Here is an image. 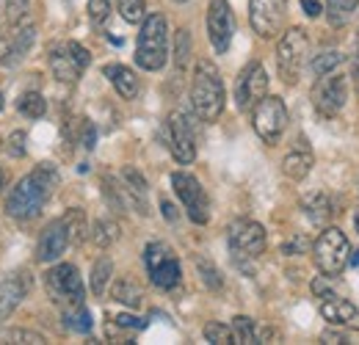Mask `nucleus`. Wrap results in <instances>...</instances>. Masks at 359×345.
<instances>
[{"label": "nucleus", "instance_id": "1", "mask_svg": "<svg viewBox=\"0 0 359 345\" xmlns=\"http://www.w3.org/2000/svg\"><path fill=\"white\" fill-rule=\"evenodd\" d=\"M58 185V169L53 163H39L31 174H25L6 199V213L14 218H34L42 213L47 199Z\"/></svg>", "mask_w": 359, "mask_h": 345}, {"label": "nucleus", "instance_id": "2", "mask_svg": "<svg viewBox=\"0 0 359 345\" xmlns=\"http://www.w3.org/2000/svg\"><path fill=\"white\" fill-rule=\"evenodd\" d=\"M224 81L213 61L199 58L191 81V105L202 122H216L224 111Z\"/></svg>", "mask_w": 359, "mask_h": 345}, {"label": "nucleus", "instance_id": "3", "mask_svg": "<svg viewBox=\"0 0 359 345\" xmlns=\"http://www.w3.org/2000/svg\"><path fill=\"white\" fill-rule=\"evenodd\" d=\"M169 58V25L163 14H147L141 20V34L135 44V64L147 72L163 69Z\"/></svg>", "mask_w": 359, "mask_h": 345}, {"label": "nucleus", "instance_id": "4", "mask_svg": "<svg viewBox=\"0 0 359 345\" xmlns=\"http://www.w3.org/2000/svg\"><path fill=\"white\" fill-rule=\"evenodd\" d=\"M310 55V39L304 28H290L276 44V67L285 83H296Z\"/></svg>", "mask_w": 359, "mask_h": 345}, {"label": "nucleus", "instance_id": "5", "mask_svg": "<svg viewBox=\"0 0 359 345\" xmlns=\"http://www.w3.org/2000/svg\"><path fill=\"white\" fill-rule=\"evenodd\" d=\"M45 290L50 296V302L58 304L61 309H69V306H78L83 304V282H81V273L75 265L69 262H61L55 268H50L45 273Z\"/></svg>", "mask_w": 359, "mask_h": 345}, {"label": "nucleus", "instance_id": "6", "mask_svg": "<svg viewBox=\"0 0 359 345\" xmlns=\"http://www.w3.org/2000/svg\"><path fill=\"white\" fill-rule=\"evenodd\" d=\"M315 265L320 268V273H329V276H337L346 265H348V255H351V246H348V238L337 229V226H329L318 235L313 246Z\"/></svg>", "mask_w": 359, "mask_h": 345}, {"label": "nucleus", "instance_id": "7", "mask_svg": "<svg viewBox=\"0 0 359 345\" xmlns=\"http://www.w3.org/2000/svg\"><path fill=\"white\" fill-rule=\"evenodd\" d=\"M47 61H50V69H53L55 81H61V83H75V81L83 75V69L91 64V55L83 44L61 42V44H55V47H50Z\"/></svg>", "mask_w": 359, "mask_h": 345}, {"label": "nucleus", "instance_id": "8", "mask_svg": "<svg viewBox=\"0 0 359 345\" xmlns=\"http://www.w3.org/2000/svg\"><path fill=\"white\" fill-rule=\"evenodd\" d=\"M144 262H147V273H149V279H152L155 288L172 290V288L180 285V276H182L180 259L166 243L152 241V243L144 249Z\"/></svg>", "mask_w": 359, "mask_h": 345}, {"label": "nucleus", "instance_id": "9", "mask_svg": "<svg viewBox=\"0 0 359 345\" xmlns=\"http://www.w3.org/2000/svg\"><path fill=\"white\" fill-rule=\"evenodd\" d=\"M252 125L255 133L266 141V144H276L282 138V133L287 128V108L282 102V97H263L255 108H252Z\"/></svg>", "mask_w": 359, "mask_h": 345}, {"label": "nucleus", "instance_id": "10", "mask_svg": "<svg viewBox=\"0 0 359 345\" xmlns=\"http://www.w3.org/2000/svg\"><path fill=\"white\" fill-rule=\"evenodd\" d=\"M172 185H175V194L180 196L188 218L194 224H208V218H210V199H208L202 182L194 174L175 172L172 174Z\"/></svg>", "mask_w": 359, "mask_h": 345}, {"label": "nucleus", "instance_id": "11", "mask_svg": "<svg viewBox=\"0 0 359 345\" xmlns=\"http://www.w3.org/2000/svg\"><path fill=\"white\" fill-rule=\"evenodd\" d=\"M346 100H348V81H346L343 75H334V72L320 75L318 83L313 86L315 111H318L320 116H326V119L337 116V114L343 111Z\"/></svg>", "mask_w": 359, "mask_h": 345}, {"label": "nucleus", "instance_id": "12", "mask_svg": "<svg viewBox=\"0 0 359 345\" xmlns=\"http://www.w3.org/2000/svg\"><path fill=\"white\" fill-rule=\"evenodd\" d=\"M287 14V0H249V22L260 39H273Z\"/></svg>", "mask_w": 359, "mask_h": 345}, {"label": "nucleus", "instance_id": "13", "mask_svg": "<svg viewBox=\"0 0 359 345\" xmlns=\"http://www.w3.org/2000/svg\"><path fill=\"white\" fill-rule=\"evenodd\" d=\"M266 91H269V75H266V69H263L260 61H252L241 72V78H238V88H235L238 108L241 111H252L266 97Z\"/></svg>", "mask_w": 359, "mask_h": 345}, {"label": "nucleus", "instance_id": "14", "mask_svg": "<svg viewBox=\"0 0 359 345\" xmlns=\"http://www.w3.org/2000/svg\"><path fill=\"white\" fill-rule=\"evenodd\" d=\"M235 34V17L226 0H210L208 6V36L216 53H226Z\"/></svg>", "mask_w": 359, "mask_h": 345}, {"label": "nucleus", "instance_id": "15", "mask_svg": "<svg viewBox=\"0 0 359 345\" xmlns=\"http://www.w3.org/2000/svg\"><path fill=\"white\" fill-rule=\"evenodd\" d=\"M229 246L241 257H260L266 252V229L257 221H235L229 226Z\"/></svg>", "mask_w": 359, "mask_h": 345}, {"label": "nucleus", "instance_id": "16", "mask_svg": "<svg viewBox=\"0 0 359 345\" xmlns=\"http://www.w3.org/2000/svg\"><path fill=\"white\" fill-rule=\"evenodd\" d=\"M169 149L177 158V163H194L196 158V135L188 116L180 111L169 116Z\"/></svg>", "mask_w": 359, "mask_h": 345}, {"label": "nucleus", "instance_id": "17", "mask_svg": "<svg viewBox=\"0 0 359 345\" xmlns=\"http://www.w3.org/2000/svg\"><path fill=\"white\" fill-rule=\"evenodd\" d=\"M34 39H36V31H34V25L28 22V17H25L22 22H17V25H11V36L0 47V64H6V67L20 64V61L28 55Z\"/></svg>", "mask_w": 359, "mask_h": 345}, {"label": "nucleus", "instance_id": "18", "mask_svg": "<svg viewBox=\"0 0 359 345\" xmlns=\"http://www.w3.org/2000/svg\"><path fill=\"white\" fill-rule=\"evenodd\" d=\"M67 246H69V232H67L64 218H58V221L47 224L42 229L39 246H36V259L39 262H53V259H58L67 252Z\"/></svg>", "mask_w": 359, "mask_h": 345}, {"label": "nucleus", "instance_id": "19", "mask_svg": "<svg viewBox=\"0 0 359 345\" xmlns=\"http://www.w3.org/2000/svg\"><path fill=\"white\" fill-rule=\"evenodd\" d=\"M28 293V276L25 273H6L0 276V320H6Z\"/></svg>", "mask_w": 359, "mask_h": 345}, {"label": "nucleus", "instance_id": "20", "mask_svg": "<svg viewBox=\"0 0 359 345\" xmlns=\"http://www.w3.org/2000/svg\"><path fill=\"white\" fill-rule=\"evenodd\" d=\"M320 315L329 320V323H337V326H346V329H354L359 332V309L346 299H337V296H326L320 304Z\"/></svg>", "mask_w": 359, "mask_h": 345}, {"label": "nucleus", "instance_id": "21", "mask_svg": "<svg viewBox=\"0 0 359 345\" xmlns=\"http://www.w3.org/2000/svg\"><path fill=\"white\" fill-rule=\"evenodd\" d=\"M299 147L296 149H290L287 155H285V161H282V172H285V177H290V180H304L307 174H310V169H313V149L304 144V138L302 141H296Z\"/></svg>", "mask_w": 359, "mask_h": 345}, {"label": "nucleus", "instance_id": "22", "mask_svg": "<svg viewBox=\"0 0 359 345\" xmlns=\"http://www.w3.org/2000/svg\"><path fill=\"white\" fill-rule=\"evenodd\" d=\"M105 78L114 83V88L119 91L122 100H135L138 97V78L130 67H122V64H108L105 69Z\"/></svg>", "mask_w": 359, "mask_h": 345}, {"label": "nucleus", "instance_id": "23", "mask_svg": "<svg viewBox=\"0 0 359 345\" xmlns=\"http://www.w3.org/2000/svg\"><path fill=\"white\" fill-rule=\"evenodd\" d=\"M122 180H125V191H128V199H130V205H135L138 208V213L141 216H147L149 210H147V180L141 177V172L138 169H133V166H128L125 172H122Z\"/></svg>", "mask_w": 359, "mask_h": 345}, {"label": "nucleus", "instance_id": "24", "mask_svg": "<svg viewBox=\"0 0 359 345\" xmlns=\"http://www.w3.org/2000/svg\"><path fill=\"white\" fill-rule=\"evenodd\" d=\"M302 210L313 218L315 224L329 221V216L334 213V210H332V199H329L326 194H320V191H318V194H310V196H304V199H302Z\"/></svg>", "mask_w": 359, "mask_h": 345}, {"label": "nucleus", "instance_id": "25", "mask_svg": "<svg viewBox=\"0 0 359 345\" xmlns=\"http://www.w3.org/2000/svg\"><path fill=\"white\" fill-rule=\"evenodd\" d=\"M111 273H114V262L108 257H100L94 262V268H91V293L94 296H102L108 290Z\"/></svg>", "mask_w": 359, "mask_h": 345}, {"label": "nucleus", "instance_id": "26", "mask_svg": "<svg viewBox=\"0 0 359 345\" xmlns=\"http://www.w3.org/2000/svg\"><path fill=\"white\" fill-rule=\"evenodd\" d=\"M17 108H20V114L28 116V119H42L47 111L45 97H42L39 91H25V94L20 97V102H17Z\"/></svg>", "mask_w": 359, "mask_h": 345}, {"label": "nucleus", "instance_id": "27", "mask_svg": "<svg viewBox=\"0 0 359 345\" xmlns=\"http://www.w3.org/2000/svg\"><path fill=\"white\" fill-rule=\"evenodd\" d=\"M232 337H235V343H257V326H255V320L252 318H246V315H238V318H232Z\"/></svg>", "mask_w": 359, "mask_h": 345}, {"label": "nucleus", "instance_id": "28", "mask_svg": "<svg viewBox=\"0 0 359 345\" xmlns=\"http://www.w3.org/2000/svg\"><path fill=\"white\" fill-rule=\"evenodd\" d=\"M64 224H67V232H69V243H81L86 238V216H83V210H78V208L67 210Z\"/></svg>", "mask_w": 359, "mask_h": 345}, {"label": "nucleus", "instance_id": "29", "mask_svg": "<svg viewBox=\"0 0 359 345\" xmlns=\"http://www.w3.org/2000/svg\"><path fill=\"white\" fill-rule=\"evenodd\" d=\"M119 238V226L114 224V221H108V218H102V221H97L94 224V232H91V241L100 246V249H105V246H111L114 241Z\"/></svg>", "mask_w": 359, "mask_h": 345}, {"label": "nucleus", "instance_id": "30", "mask_svg": "<svg viewBox=\"0 0 359 345\" xmlns=\"http://www.w3.org/2000/svg\"><path fill=\"white\" fill-rule=\"evenodd\" d=\"M114 299L119 304H128V306H138L141 304V290H138V285L130 282V279H119L114 285Z\"/></svg>", "mask_w": 359, "mask_h": 345}, {"label": "nucleus", "instance_id": "31", "mask_svg": "<svg viewBox=\"0 0 359 345\" xmlns=\"http://www.w3.org/2000/svg\"><path fill=\"white\" fill-rule=\"evenodd\" d=\"M64 318H67V326H69V329H75V332H83V334H86V332L91 329V315L83 304L64 309Z\"/></svg>", "mask_w": 359, "mask_h": 345}, {"label": "nucleus", "instance_id": "32", "mask_svg": "<svg viewBox=\"0 0 359 345\" xmlns=\"http://www.w3.org/2000/svg\"><path fill=\"white\" fill-rule=\"evenodd\" d=\"M326 3H329V20L334 25H343L359 6V0H326Z\"/></svg>", "mask_w": 359, "mask_h": 345}, {"label": "nucleus", "instance_id": "33", "mask_svg": "<svg viewBox=\"0 0 359 345\" xmlns=\"http://www.w3.org/2000/svg\"><path fill=\"white\" fill-rule=\"evenodd\" d=\"M343 64V55L337 53V50H329V53H320L318 58L313 61V72L320 78V75H329V72H334L337 67Z\"/></svg>", "mask_w": 359, "mask_h": 345}, {"label": "nucleus", "instance_id": "34", "mask_svg": "<svg viewBox=\"0 0 359 345\" xmlns=\"http://www.w3.org/2000/svg\"><path fill=\"white\" fill-rule=\"evenodd\" d=\"M205 340H208V343H216V345L235 343V337H232V329H229V326H224V323H216V320L205 326Z\"/></svg>", "mask_w": 359, "mask_h": 345}, {"label": "nucleus", "instance_id": "35", "mask_svg": "<svg viewBox=\"0 0 359 345\" xmlns=\"http://www.w3.org/2000/svg\"><path fill=\"white\" fill-rule=\"evenodd\" d=\"M144 11V0H119V14L125 22H141L147 17Z\"/></svg>", "mask_w": 359, "mask_h": 345}, {"label": "nucleus", "instance_id": "36", "mask_svg": "<svg viewBox=\"0 0 359 345\" xmlns=\"http://www.w3.org/2000/svg\"><path fill=\"white\" fill-rule=\"evenodd\" d=\"M28 8H31V0H8V8H6V20H8V28L22 22L28 17Z\"/></svg>", "mask_w": 359, "mask_h": 345}, {"label": "nucleus", "instance_id": "37", "mask_svg": "<svg viewBox=\"0 0 359 345\" xmlns=\"http://www.w3.org/2000/svg\"><path fill=\"white\" fill-rule=\"evenodd\" d=\"M188 53H191V34L182 28V31H177V50H175L180 69L185 67V61H188Z\"/></svg>", "mask_w": 359, "mask_h": 345}, {"label": "nucleus", "instance_id": "38", "mask_svg": "<svg viewBox=\"0 0 359 345\" xmlns=\"http://www.w3.org/2000/svg\"><path fill=\"white\" fill-rule=\"evenodd\" d=\"M111 3L114 0H89V17L94 22H105L111 14Z\"/></svg>", "mask_w": 359, "mask_h": 345}, {"label": "nucleus", "instance_id": "39", "mask_svg": "<svg viewBox=\"0 0 359 345\" xmlns=\"http://www.w3.org/2000/svg\"><path fill=\"white\" fill-rule=\"evenodd\" d=\"M8 155L11 158H22L25 155V133L22 130H14L11 138H8Z\"/></svg>", "mask_w": 359, "mask_h": 345}, {"label": "nucleus", "instance_id": "40", "mask_svg": "<svg viewBox=\"0 0 359 345\" xmlns=\"http://www.w3.org/2000/svg\"><path fill=\"white\" fill-rule=\"evenodd\" d=\"M6 340H14V343H36V345L45 343V337H42V334H36V332H20V329L6 332Z\"/></svg>", "mask_w": 359, "mask_h": 345}, {"label": "nucleus", "instance_id": "41", "mask_svg": "<svg viewBox=\"0 0 359 345\" xmlns=\"http://www.w3.org/2000/svg\"><path fill=\"white\" fill-rule=\"evenodd\" d=\"M199 271H202V276H205V285H210V288H222V276H219V271H216L208 259H199Z\"/></svg>", "mask_w": 359, "mask_h": 345}, {"label": "nucleus", "instance_id": "42", "mask_svg": "<svg viewBox=\"0 0 359 345\" xmlns=\"http://www.w3.org/2000/svg\"><path fill=\"white\" fill-rule=\"evenodd\" d=\"M114 323H116L119 329H144V326H147L144 320H138V318H130V315H119V318H114Z\"/></svg>", "mask_w": 359, "mask_h": 345}, {"label": "nucleus", "instance_id": "43", "mask_svg": "<svg viewBox=\"0 0 359 345\" xmlns=\"http://www.w3.org/2000/svg\"><path fill=\"white\" fill-rule=\"evenodd\" d=\"M302 8H304L307 17H318V14L323 11V6H320L318 0H302Z\"/></svg>", "mask_w": 359, "mask_h": 345}, {"label": "nucleus", "instance_id": "44", "mask_svg": "<svg viewBox=\"0 0 359 345\" xmlns=\"http://www.w3.org/2000/svg\"><path fill=\"white\" fill-rule=\"evenodd\" d=\"M161 210H163V216L169 218V221H177V210H175V205H172L169 199L161 202Z\"/></svg>", "mask_w": 359, "mask_h": 345}, {"label": "nucleus", "instance_id": "45", "mask_svg": "<svg viewBox=\"0 0 359 345\" xmlns=\"http://www.w3.org/2000/svg\"><path fill=\"white\" fill-rule=\"evenodd\" d=\"M83 147H86V149L94 147V128H91L89 122H83Z\"/></svg>", "mask_w": 359, "mask_h": 345}, {"label": "nucleus", "instance_id": "46", "mask_svg": "<svg viewBox=\"0 0 359 345\" xmlns=\"http://www.w3.org/2000/svg\"><path fill=\"white\" fill-rule=\"evenodd\" d=\"M323 340H326V343H346V337L337 334V332H323Z\"/></svg>", "mask_w": 359, "mask_h": 345}, {"label": "nucleus", "instance_id": "47", "mask_svg": "<svg viewBox=\"0 0 359 345\" xmlns=\"http://www.w3.org/2000/svg\"><path fill=\"white\" fill-rule=\"evenodd\" d=\"M354 86H357V94H359V58H357V67H354Z\"/></svg>", "mask_w": 359, "mask_h": 345}, {"label": "nucleus", "instance_id": "48", "mask_svg": "<svg viewBox=\"0 0 359 345\" xmlns=\"http://www.w3.org/2000/svg\"><path fill=\"white\" fill-rule=\"evenodd\" d=\"M348 259H351V265H354V268H359V252H354V255H348Z\"/></svg>", "mask_w": 359, "mask_h": 345}, {"label": "nucleus", "instance_id": "49", "mask_svg": "<svg viewBox=\"0 0 359 345\" xmlns=\"http://www.w3.org/2000/svg\"><path fill=\"white\" fill-rule=\"evenodd\" d=\"M3 182H6V177H3V169H0V191H3Z\"/></svg>", "mask_w": 359, "mask_h": 345}, {"label": "nucleus", "instance_id": "50", "mask_svg": "<svg viewBox=\"0 0 359 345\" xmlns=\"http://www.w3.org/2000/svg\"><path fill=\"white\" fill-rule=\"evenodd\" d=\"M354 224H357V232H359V210L354 213Z\"/></svg>", "mask_w": 359, "mask_h": 345}, {"label": "nucleus", "instance_id": "51", "mask_svg": "<svg viewBox=\"0 0 359 345\" xmlns=\"http://www.w3.org/2000/svg\"><path fill=\"white\" fill-rule=\"evenodd\" d=\"M0 111H3V94H0Z\"/></svg>", "mask_w": 359, "mask_h": 345}, {"label": "nucleus", "instance_id": "52", "mask_svg": "<svg viewBox=\"0 0 359 345\" xmlns=\"http://www.w3.org/2000/svg\"><path fill=\"white\" fill-rule=\"evenodd\" d=\"M177 3H182V0H177Z\"/></svg>", "mask_w": 359, "mask_h": 345}]
</instances>
